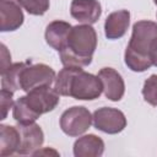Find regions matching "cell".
<instances>
[{
    "instance_id": "cell-1",
    "label": "cell",
    "mask_w": 157,
    "mask_h": 157,
    "mask_svg": "<svg viewBox=\"0 0 157 157\" xmlns=\"http://www.w3.org/2000/svg\"><path fill=\"white\" fill-rule=\"evenodd\" d=\"M157 52V23L141 20L134 23L129 44L125 49V65L135 72H142L155 65Z\"/></svg>"
},
{
    "instance_id": "cell-2",
    "label": "cell",
    "mask_w": 157,
    "mask_h": 157,
    "mask_svg": "<svg viewBox=\"0 0 157 157\" xmlns=\"http://www.w3.org/2000/svg\"><path fill=\"white\" fill-rule=\"evenodd\" d=\"M54 90L60 96L93 101L103 92V85L98 76L83 71L82 67L64 66L55 77Z\"/></svg>"
},
{
    "instance_id": "cell-3",
    "label": "cell",
    "mask_w": 157,
    "mask_h": 157,
    "mask_svg": "<svg viewBox=\"0 0 157 157\" xmlns=\"http://www.w3.org/2000/svg\"><path fill=\"white\" fill-rule=\"evenodd\" d=\"M60 94L52 86H40L21 96L12 107V118L20 124L34 123L42 114L52 112L60 102Z\"/></svg>"
},
{
    "instance_id": "cell-4",
    "label": "cell",
    "mask_w": 157,
    "mask_h": 157,
    "mask_svg": "<svg viewBox=\"0 0 157 157\" xmlns=\"http://www.w3.org/2000/svg\"><path fill=\"white\" fill-rule=\"evenodd\" d=\"M97 48V33L91 25H77L71 28L66 47L60 52L64 66L83 67L92 63Z\"/></svg>"
},
{
    "instance_id": "cell-5",
    "label": "cell",
    "mask_w": 157,
    "mask_h": 157,
    "mask_svg": "<svg viewBox=\"0 0 157 157\" xmlns=\"http://www.w3.org/2000/svg\"><path fill=\"white\" fill-rule=\"evenodd\" d=\"M55 71L47 64H32L28 60L20 75V90L26 93L40 86H52L55 81Z\"/></svg>"
},
{
    "instance_id": "cell-6",
    "label": "cell",
    "mask_w": 157,
    "mask_h": 157,
    "mask_svg": "<svg viewBox=\"0 0 157 157\" xmlns=\"http://www.w3.org/2000/svg\"><path fill=\"white\" fill-rule=\"evenodd\" d=\"M59 124L64 134L76 137L90 129L92 124V114L86 107L74 105L61 114Z\"/></svg>"
},
{
    "instance_id": "cell-7",
    "label": "cell",
    "mask_w": 157,
    "mask_h": 157,
    "mask_svg": "<svg viewBox=\"0 0 157 157\" xmlns=\"http://www.w3.org/2000/svg\"><path fill=\"white\" fill-rule=\"evenodd\" d=\"M93 126L105 134H118L121 132L126 126V118L124 113L117 108L102 107L93 112L92 114Z\"/></svg>"
},
{
    "instance_id": "cell-8",
    "label": "cell",
    "mask_w": 157,
    "mask_h": 157,
    "mask_svg": "<svg viewBox=\"0 0 157 157\" xmlns=\"http://www.w3.org/2000/svg\"><path fill=\"white\" fill-rule=\"evenodd\" d=\"M17 124V129L20 132V146L17 153L33 155V152L39 150L44 142V132L42 128L36 123Z\"/></svg>"
},
{
    "instance_id": "cell-9",
    "label": "cell",
    "mask_w": 157,
    "mask_h": 157,
    "mask_svg": "<svg viewBox=\"0 0 157 157\" xmlns=\"http://www.w3.org/2000/svg\"><path fill=\"white\" fill-rule=\"evenodd\" d=\"M23 12L18 0H0V31L11 32L23 23Z\"/></svg>"
},
{
    "instance_id": "cell-10",
    "label": "cell",
    "mask_w": 157,
    "mask_h": 157,
    "mask_svg": "<svg viewBox=\"0 0 157 157\" xmlns=\"http://www.w3.org/2000/svg\"><path fill=\"white\" fill-rule=\"evenodd\" d=\"M103 85L104 96L113 102H118L125 93V83L121 75L113 67H103L97 75Z\"/></svg>"
},
{
    "instance_id": "cell-11",
    "label": "cell",
    "mask_w": 157,
    "mask_h": 157,
    "mask_svg": "<svg viewBox=\"0 0 157 157\" xmlns=\"http://www.w3.org/2000/svg\"><path fill=\"white\" fill-rule=\"evenodd\" d=\"M71 16L85 25L96 23L102 13V7L98 0H72L70 5Z\"/></svg>"
},
{
    "instance_id": "cell-12",
    "label": "cell",
    "mask_w": 157,
    "mask_h": 157,
    "mask_svg": "<svg viewBox=\"0 0 157 157\" xmlns=\"http://www.w3.org/2000/svg\"><path fill=\"white\" fill-rule=\"evenodd\" d=\"M71 28H72V26L69 22L60 21V20L52 21L47 26L45 33H44L47 44L60 53L67 44V39H69Z\"/></svg>"
},
{
    "instance_id": "cell-13",
    "label": "cell",
    "mask_w": 157,
    "mask_h": 157,
    "mask_svg": "<svg viewBox=\"0 0 157 157\" xmlns=\"http://www.w3.org/2000/svg\"><path fill=\"white\" fill-rule=\"evenodd\" d=\"M130 25V12L128 10H118L109 13L104 22V34L108 39L121 38Z\"/></svg>"
},
{
    "instance_id": "cell-14",
    "label": "cell",
    "mask_w": 157,
    "mask_h": 157,
    "mask_svg": "<svg viewBox=\"0 0 157 157\" xmlns=\"http://www.w3.org/2000/svg\"><path fill=\"white\" fill-rule=\"evenodd\" d=\"M103 152L104 142L94 134L83 135L74 144V155L76 157H99L103 155Z\"/></svg>"
},
{
    "instance_id": "cell-15",
    "label": "cell",
    "mask_w": 157,
    "mask_h": 157,
    "mask_svg": "<svg viewBox=\"0 0 157 157\" xmlns=\"http://www.w3.org/2000/svg\"><path fill=\"white\" fill-rule=\"evenodd\" d=\"M20 146V132L17 126L0 125V156L6 157L17 153Z\"/></svg>"
},
{
    "instance_id": "cell-16",
    "label": "cell",
    "mask_w": 157,
    "mask_h": 157,
    "mask_svg": "<svg viewBox=\"0 0 157 157\" xmlns=\"http://www.w3.org/2000/svg\"><path fill=\"white\" fill-rule=\"evenodd\" d=\"M27 61L11 64L5 71L1 72V88L15 92L20 90V75L22 69L27 65Z\"/></svg>"
},
{
    "instance_id": "cell-17",
    "label": "cell",
    "mask_w": 157,
    "mask_h": 157,
    "mask_svg": "<svg viewBox=\"0 0 157 157\" xmlns=\"http://www.w3.org/2000/svg\"><path fill=\"white\" fill-rule=\"evenodd\" d=\"M18 2L29 15L34 16L44 15L50 5V0H18Z\"/></svg>"
},
{
    "instance_id": "cell-18",
    "label": "cell",
    "mask_w": 157,
    "mask_h": 157,
    "mask_svg": "<svg viewBox=\"0 0 157 157\" xmlns=\"http://www.w3.org/2000/svg\"><path fill=\"white\" fill-rule=\"evenodd\" d=\"M142 97L148 104L157 107V75L153 74L146 78L142 87Z\"/></svg>"
},
{
    "instance_id": "cell-19",
    "label": "cell",
    "mask_w": 157,
    "mask_h": 157,
    "mask_svg": "<svg viewBox=\"0 0 157 157\" xmlns=\"http://www.w3.org/2000/svg\"><path fill=\"white\" fill-rule=\"evenodd\" d=\"M13 92L1 88V93H0V105H1V119H5L7 117V113L10 110V108L13 107L15 102H13Z\"/></svg>"
},
{
    "instance_id": "cell-20",
    "label": "cell",
    "mask_w": 157,
    "mask_h": 157,
    "mask_svg": "<svg viewBox=\"0 0 157 157\" xmlns=\"http://www.w3.org/2000/svg\"><path fill=\"white\" fill-rule=\"evenodd\" d=\"M1 72L5 71L11 65V55L5 47V44H1Z\"/></svg>"
},
{
    "instance_id": "cell-21",
    "label": "cell",
    "mask_w": 157,
    "mask_h": 157,
    "mask_svg": "<svg viewBox=\"0 0 157 157\" xmlns=\"http://www.w3.org/2000/svg\"><path fill=\"white\" fill-rule=\"evenodd\" d=\"M50 155V153H53V155H55V156H58L59 155V152H56L55 150H52V148H44V150H37L36 152H33V156H38V155Z\"/></svg>"
},
{
    "instance_id": "cell-22",
    "label": "cell",
    "mask_w": 157,
    "mask_h": 157,
    "mask_svg": "<svg viewBox=\"0 0 157 157\" xmlns=\"http://www.w3.org/2000/svg\"><path fill=\"white\" fill-rule=\"evenodd\" d=\"M155 65L157 66V52H156V56H155Z\"/></svg>"
},
{
    "instance_id": "cell-23",
    "label": "cell",
    "mask_w": 157,
    "mask_h": 157,
    "mask_svg": "<svg viewBox=\"0 0 157 157\" xmlns=\"http://www.w3.org/2000/svg\"><path fill=\"white\" fill-rule=\"evenodd\" d=\"M153 2H155V4H156V5H157V0H153Z\"/></svg>"
},
{
    "instance_id": "cell-24",
    "label": "cell",
    "mask_w": 157,
    "mask_h": 157,
    "mask_svg": "<svg viewBox=\"0 0 157 157\" xmlns=\"http://www.w3.org/2000/svg\"><path fill=\"white\" fill-rule=\"evenodd\" d=\"M156 16H157V13H156Z\"/></svg>"
}]
</instances>
